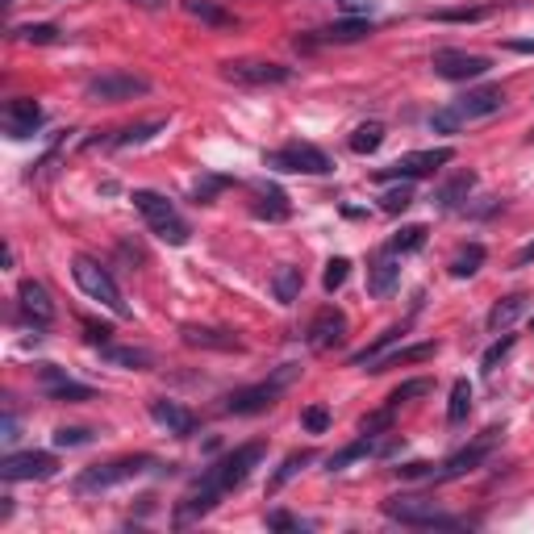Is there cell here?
<instances>
[{
  "instance_id": "10",
  "label": "cell",
  "mask_w": 534,
  "mask_h": 534,
  "mask_svg": "<svg viewBox=\"0 0 534 534\" xmlns=\"http://www.w3.org/2000/svg\"><path fill=\"white\" fill-rule=\"evenodd\" d=\"M455 159V151L451 146H430V151H409V155H400L392 159L389 168H380L376 171V180L380 184H389V180H422V176H435L443 163H451Z\"/></svg>"
},
{
  "instance_id": "19",
  "label": "cell",
  "mask_w": 534,
  "mask_h": 534,
  "mask_svg": "<svg viewBox=\"0 0 534 534\" xmlns=\"http://www.w3.org/2000/svg\"><path fill=\"white\" fill-rule=\"evenodd\" d=\"M17 305H22V314L34 322L38 330H47L55 322V301H50V292L38 284V280H22L17 284Z\"/></svg>"
},
{
  "instance_id": "26",
  "label": "cell",
  "mask_w": 534,
  "mask_h": 534,
  "mask_svg": "<svg viewBox=\"0 0 534 534\" xmlns=\"http://www.w3.org/2000/svg\"><path fill=\"white\" fill-rule=\"evenodd\" d=\"M438 347L435 342H418V347H400V351L392 355H380L376 364H367V372H389V367H400V364H422V359H430Z\"/></svg>"
},
{
  "instance_id": "27",
  "label": "cell",
  "mask_w": 534,
  "mask_h": 534,
  "mask_svg": "<svg viewBox=\"0 0 534 534\" xmlns=\"http://www.w3.org/2000/svg\"><path fill=\"white\" fill-rule=\"evenodd\" d=\"M301 284H305L301 267L284 263V267H276V276H271V297H276L280 305H292L297 297H301Z\"/></svg>"
},
{
  "instance_id": "3",
  "label": "cell",
  "mask_w": 534,
  "mask_h": 534,
  "mask_svg": "<svg viewBox=\"0 0 534 534\" xmlns=\"http://www.w3.org/2000/svg\"><path fill=\"white\" fill-rule=\"evenodd\" d=\"M380 513L400 526H413V530H455V526H468V518H455V513L438 510L435 497H409V493L380 501Z\"/></svg>"
},
{
  "instance_id": "5",
  "label": "cell",
  "mask_w": 534,
  "mask_h": 534,
  "mask_svg": "<svg viewBox=\"0 0 534 534\" xmlns=\"http://www.w3.org/2000/svg\"><path fill=\"white\" fill-rule=\"evenodd\" d=\"M130 201H134V209L142 213V221L151 226L155 238H163L168 246H184V243H188V234H193V230H188V221L176 213V205H171L168 196L151 193V188H138Z\"/></svg>"
},
{
  "instance_id": "49",
  "label": "cell",
  "mask_w": 534,
  "mask_h": 534,
  "mask_svg": "<svg viewBox=\"0 0 534 534\" xmlns=\"http://www.w3.org/2000/svg\"><path fill=\"white\" fill-rule=\"evenodd\" d=\"M0 438H4L9 447L17 443V418H13V409H4V435H0Z\"/></svg>"
},
{
  "instance_id": "9",
  "label": "cell",
  "mask_w": 534,
  "mask_h": 534,
  "mask_svg": "<svg viewBox=\"0 0 534 534\" xmlns=\"http://www.w3.org/2000/svg\"><path fill=\"white\" fill-rule=\"evenodd\" d=\"M146 92H151V80L134 72H100L84 84V100H92V105H122V100L146 97Z\"/></svg>"
},
{
  "instance_id": "41",
  "label": "cell",
  "mask_w": 534,
  "mask_h": 534,
  "mask_svg": "<svg viewBox=\"0 0 534 534\" xmlns=\"http://www.w3.org/2000/svg\"><path fill=\"white\" fill-rule=\"evenodd\" d=\"M50 443L55 447H84V443H92V430H84V426H59L50 435Z\"/></svg>"
},
{
  "instance_id": "20",
  "label": "cell",
  "mask_w": 534,
  "mask_h": 534,
  "mask_svg": "<svg viewBox=\"0 0 534 534\" xmlns=\"http://www.w3.org/2000/svg\"><path fill=\"white\" fill-rule=\"evenodd\" d=\"M146 409H151V418H155V422L163 426L168 435H176V438H193V435H196V418H193L188 409H184L180 400L155 397L151 405H146Z\"/></svg>"
},
{
  "instance_id": "14",
  "label": "cell",
  "mask_w": 534,
  "mask_h": 534,
  "mask_svg": "<svg viewBox=\"0 0 534 534\" xmlns=\"http://www.w3.org/2000/svg\"><path fill=\"white\" fill-rule=\"evenodd\" d=\"M59 472V460L50 451H22V455H4L0 460V476L4 480H50Z\"/></svg>"
},
{
  "instance_id": "11",
  "label": "cell",
  "mask_w": 534,
  "mask_h": 534,
  "mask_svg": "<svg viewBox=\"0 0 534 534\" xmlns=\"http://www.w3.org/2000/svg\"><path fill=\"white\" fill-rule=\"evenodd\" d=\"M497 435L501 430H485V438L480 443H472V447H463V451H455L451 460H443L430 472V485H451V480H463V476H472L480 463L488 460V451H493V443H497Z\"/></svg>"
},
{
  "instance_id": "21",
  "label": "cell",
  "mask_w": 534,
  "mask_h": 534,
  "mask_svg": "<svg viewBox=\"0 0 534 534\" xmlns=\"http://www.w3.org/2000/svg\"><path fill=\"white\" fill-rule=\"evenodd\" d=\"M251 213L263 218V221H289L292 205H289V196H284V188H276V184H259L255 201H251Z\"/></svg>"
},
{
  "instance_id": "38",
  "label": "cell",
  "mask_w": 534,
  "mask_h": 534,
  "mask_svg": "<svg viewBox=\"0 0 534 534\" xmlns=\"http://www.w3.org/2000/svg\"><path fill=\"white\" fill-rule=\"evenodd\" d=\"M13 34L22 38V42H34V47H50V42H59V25H50V22H38V25H17Z\"/></svg>"
},
{
  "instance_id": "36",
  "label": "cell",
  "mask_w": 534,
  "mask_h": 534,
  "mask_svg": "<svg viewBox=\"0 0 534 534\" xmlns=\"http://www.w3.org/2000/svg\"><path fill=\"white\" fill-rule=\"evenodd\" d=\"M184 9L193 13L196 22H205V25H234V17L221 4H213V0H184Z\"/></svg>"
},
{
  "instance_id": "24",
  "label": "cell",
  "mask_w": 534,
  "mask_h": 534,
  "mask_svg": "<svg viewBox=\"0 0 534 534\" xmlns=\"http://www.w3.org/2000/svg\"><path fill=\"white\" fill-rule=\"evenodd\" d=\"M397 280H400V263L392 251H384L376 263L367 267V292H372V297H389V292L397 289Z\"/></svg>"
},
{
  "instance_id": "29",
  "label": "cell",
  "mask_w": 534,
  "mask_h": 534,
  "mask_svg": "<svg viewBox=\"0 0 534 534\" xmlns=\"http://www.w3.org/2000/svg\"><path fill=\"white\" fill-rule=\"evenodd\" d=\"M314 460H317V455H314V451H309V447H305V451H292L289 460H284V463H280V468H276V472H271V480H267V493L276 497L280 488L289 485V480H292V476H297V472H301V468H309V463H314Z\"/></svg>"
},
{
  "instance_id": "31",
  "label": "cell",
  "mask_w": 534,
  "mask_h": 534,
  "mask_svg": "<svg viewBox=\"0 0 534 534\" xmlns=\"http://www.w3.org/2000/svg\"><path fill=\"white\" fill-rule=\"evenodd\" d=\"M400 339H405V326H389L376 342H367L364 351H355V355H351V367H367V364H376L380 355H389V347H392V342H400Z\"/></svg>"
},
{
  "instance_id": "46",
  "label": "cell",
  "mask_w": 534,
  "mask_h": 534,
  "mask_svg": "<svg viewBox=\"0 0 534 534\" xmlns=\"http://www.w3.org/2000/svg\"><path fill=\"white\" fill-rule=\"evenodd\" d=\"M267 530H309V522L292 518L289 510H271V513H267Z\"/></svg>"
},
{
  "instance_id": "23",
  "label": "cell",
  "mask_w": 534,
  "mask_h": 534,
  "mask_svg": "<svg viewBox=\"0 0 534 534\" xmlns=\"http://www.w3.org/2000/svg\"><path fill=\"white\" fill-rule=\"evenodd\" d=\"M472 188H476V171H460V176H451L447 184H438L430 201H435L443 213H455V209H463V201L472 196Z\"/></svg>"
},
{
  "instance_id": "37",
  "label": "cell",
  "mask_w": 534,
  "mask_h": 534,
  "mask_svg": "<svg viewBox=\"0 0 534 534\" xmlns=\"http://www.w3.org/2000/svg\"><path fill=\"white\" fill-rule=\"evenodd\" d=\"M230 184H234L230 176H201V180L193 184V201H196V205H213L218 193H226Z\"/></svg>"
},
{
  "instance_id": "4",
  "label": "cell",
  "mask_w": 534,
  "mask_h": 534,
  "mask_svg": "<svg viewBox=\"0 0 534 534\" xmlns=\"http://www.w3.org/2000/svg\"><path fill=\"white\" fill-rule=\"evenodd\" d=\"M297 376H301V364H280L267 380H259V384H251V389L230 392L221 409L234 413V418H251V413H263V409H271V405H276L280 392L289 389Z\"/></svg>"
},
{
  "instance_id": "42",
  "label": "cell",
  "mask_w": 534,
  "mask_h": 534,
  "mask_svg": "<svg viewBox=\"0 0 534 534\" xmlns=\"http://www.w3.org/2000/svg\"><path fill=\"white\" fill-rule=\"evenodd\" d=\"M347 276H351V259H330L326 263V276H322V284H326V292H339L342 284H347Z\"/></svg>"
},
{
  "instance_id": "35",
  "label": "cell",
  "mask_w": 534,
  "mask_h": 534,
  "mask_svg": "<svg viewBox=\"0 0 534 534\" xmlns=\"http://www.w3.org/2000/svg\"><path fill=\"white\" fill-rule=\"evenodd\" d=\"M426 246V226H400L397 234H392L389 251L392 255H413V251H422Z\"/></svg>"
},
{
  "instance_id": "15",
  "label": "cell",
  "mask_w": 534,
  "mask_h": 534,
  "mask_svg": "<svg viewBox=\"0 0 534 534\" xmlns=\"http://www.w3.org/2000/svg\"><path fill=\"white\" fill-rule=\"evenodd\" d=\"M38 384H42V397H47V400H67V405H80V400L97 397L92 384H80V380H72L63 367H55V364L38 367Z\"/></svg>"
},
{
  "instance_id": "18",
  "label": "cell",
  "mask_w": 534,
  "mask_h": 534,
  "mask_svg": "<svg viewBox=\"0 0 534 534\" xmlns=\"http://www.w3.org/2000/svg\"><path fill=\"white\" fill-rule=\"evenodd\" d=\"M372 34V22L367 17H342V22L326 25V30H317L314 38H297V47H347V42H364Z\"/></svg>"
},
{
  "instance_id": "45",
  "label": "cell",
  "mask_w": 534,
  "mask_h": 534,
  "mask_svg": "<svg viewBox=\"0 0 534 534\" xmlns=\"http://www.w3.org/2000/svg\"><path fill=\"white\" fill-rule=\"evenodd\" d=\"M301 426L309 430V435H322V430L330 426V409L326 405H309V409L301 413Z\"/></svg>"
},
{
  "instance_id": "30",
  "label": "cell",
  "mask_w": 534,
  "mask_h": 534,
  "mask_svg": "<svg viewBox=\"0 0 534 534\" xmlns=\"http://www.w3.org/2000/svg\"><path fill=\"white\" fill-rule=\"evenodd\" d=\"M105 359H109L113 367H130V372L155 367V355L146 351V347H105Z\"/></svg>"
},
{
  "instance_id": "28",
  "label": "cell",
  "mask_w": 534,
  "mask_h": 534,
  "mask_svg": "<svg viewBox=\"0 0 534 534\" xmlns=\"http://www.w3.org/2000/svg\"><path fill=\"white\" fill-rule=\"evenodd\" d=\"M159 130H168V117H151V122L130 125V130H122L117 138H109V146H117V151H130V146L151 142V138H155Z\"/></svg>"
},
{
  "instance_id": "1",
  "label": "cell",
  "mask_w": 534,
  "mask_h": 534,
  "mask_svg": "<svg viewBox=\"0 0 534 534\" xmlns=\"http://www.w3.org/2000/svg\"><path fill=\"white\" fill-rule=\"evenodd\" d=\"M267 447L263 443H243V447H234L226 460H218L213 468H209L201 480H196V488L188 493V497L176 505V518L171 522L176 526H188V522H201L205 513L218 510V501L230 493V488H243L246 476L255 472L259 463H263Z\"/></svg>"
},
{
  "instance_id": "34",
  "label": "cell",
  "mask_w": 534,
  "mask_h": 534,
  "mask_svg": "<svg viewBox=\"0 0 534 534\" xmlns=\"http://www.w3.org/2000/svg\"><path fill=\"white\" fill-rule=\"evenodd\" d=\"M472 413V384L468 380H455L451 384V405H447V422L451 426H463Z\"/></svg>"
},
{
  "instance_id": "6",
  "label": "cell",
  "mask_w": 534,
  "mask_h": 534,
  "mask_svg": "<svg viewBox=\"0 0 534 534\" xmlns=\"http://www.w3.org/2000/svg\"><path fill=\"white\" fill-rule=\"evenodd\" d=\"M155 468L151 455H125V460H113V463H97V468H88V472L75 476V493L88 497V493H105V488H117L125 480H138Z\"/></svg>"
},
{
  "instance_id": "33",
  "label": "cell",
  "mask_w": 534,
  "mask_h": 534,
  "mask_svg": "<svg viewBox=\"0 0 534 534\" xmlns=\"http://www.w3.org/2000/svg\"><path fill=\"white\" fill-rule=\"evenodd\" d=\"M485 259H488V251L480 243H468L460 251V255L451 259V276L455 280H468V276H476V271H480V267H485Z\"/></svg>"
},
{
  "instance_id": "7",
  "label": "cell",
  "mask_w": 534,
  "mask_h": 534,
  "mask_svg": "<svg viewBox=\"0 0 534 534\" xmlns=\"http://www.w3.org/2000/svg\"><path fill=\"white\" fill-rule=\"evenodd\" d=\"M72 276H75V284L84 289V297H92V301H100L109 314H117V317H125L130 314V305L122 301V289H117V280L105 271V267L97 263V259H88V255H75L72 259Z\"/></svg>"
},
{
  "instance_id": "48",
  "label": "cell",
  "mask_w": 534,
  "mask_h": 534,
  "mask_svg": "<svg viewBox=\"0 0 534 534\" xmlns=\"http://www.w3.org/2000/svg\"><path fill=\"white\" fill-rule=\"evenodd\" d=\"M109 326H97V322H84V339L88 342H97V347H109Z\"/></svg>"
},
{
  "instance_id": "25",
  "label": "cell",
  "mask_w": 534,
  "mask_h": 534,
  "mask_svg": "<svg viewBox=\"0 0 534 534\" xmlns=\"http://www.w3.org/2000/svg\"><path fill=\"white\" fill-rule=\"evenodd\" d=\"M522 314H526V297H522V292H510V297H501V301L488 309V330L501 334V330H510Z\"/></svg>"
},
{
  "instance_id": "40",
  "label": "cell",
  "mask_w": 534,
  "mask_h": 534,
  "mask_svg": "<svg viewBox=\"0 0 534 534\" xmlns=\"http://www.w3.org/2000/svg\"><path fill=\"white\" fill-rule=\"evenodd\" d=\"M513 342H518V339H513V334H505V330H501V339L493 342V347H488V351H485V359H480V372H485V376H493V372H497V364H501V359H505V355L513 351Z\"/></svg>"
},
{
  "instance_id": "16",
  "label": "cell",
  "mask_w": 534,
  "mask_h": 534,
  "mask_svg": "<svg viewBox=\"0 0 534 534\" xmlns=\"http://www.w3.org/2000/svg\"><path fill=\"white\" fill-rule=\"evenodd\" d=\"M0 125H4V134H9L13 142H22V138H34L38 125H42V105L30 97H17L4 105V113H0Z\"/></svg>"
},
{
  "instance_id": "51",
  "label": "cell",
  "mask_w": 534,
  "mask_h": 534,
  "mask_svg": "<svg viewBox=\"0 0 534 534\" xmlns=\"http://www.w3.org/2000/svg\"><path fill=\"white\" fill-rule=\"evenodd\" d=\"M530 259H534V243H530V246H522V251H518V259H513V263H518V267H526V263H530Z\"/></svg>"
},
{
  "instance_id": "2",
  "label": "cell",
  "mask_w": 534,
  "mask_h": 534,
  "mask_svg": "<svg viewBox=\"0 0 534 534\" xmlns=\"http://www.w3.org/2000/svg\"><path fill=\"white\" fill-rule=\"evenodd\" d=\"M501 109H505V92H501V88H472L468 97L451 100L447 109L430 113V130H438V134H460L463 125L485 122V117H493V113H501Z\"/></svg>"
},
{
  "instance_id": "22",
  "label": "cell",
  "mask_w": 534,
  "mask_h": 534,
  "mask_svg": "<svg viewBox=\"0 0 534 534\" xmlns=\"http://www.w3.org/2000/svg\"><path fill=\"white\" fill-rule=\"evenodd\" d=\"M184 347H201V351H243V342L230 330H209V326H184Z\"/></svg>"
},
{
  "instance_id": "32",
  "label": "cell",
  "mask_w": 534,
  "mask_h": 534,
  "mask_svg": "<svg viewBox=\"0 0 534 534\" xmlns=\"http://www.w3.org/2000/svg\"><path fill=\"white\" fill-rule=\"evenodd\" d=\"M347 146H351L355 155H376L380 146H384V125H380V122L355 125L351 138H347Z\"/></svg>"
},
{
  "instance_id": "44",
  "label": "cell",
  "mask_w": 534,
  "mask_h": 534,
  "mask_svg": "<svg viewBox=\"0 0 534 534\" xmlns=\"http://www.w3.org/2000/svg\"><path fill=\"white\" fill-rule=\"evenodd\" d=\"M488 13H493V4H480V9H443V13H435V22H480Z\"/></svg>"
},
{
  "instance_id": "17",
  "label": "cell",
  "mask_w": 534,
  "mask_h": 534,
  "mask_svg": "<svg viewBox=\"0 0 534 534\" xmlns=\"http://www.w3.org/2000/svg\"><path fill=\"white\" fill-rule=\"evenodd\" d=\"M347 339V314L342 309H322V314L309 322V330H305V342L314 347V351H334L339 342Z\"/></svg>"
},
{
  "instance_id": "8",
  "label": "cell",
  "mask_w": 534,
  "mask_h": 534,
  "mask_svg": "<svg viewBox=\"0 0 534 534\" xmlns=\"http://www.w3.org/2000/svg\"><path fill=\"white\" fill-rule=\"evenodd\" d=\"M263 168H271V171H297V176H326V171H334V163H330V155L322 151V146H314V142H289V146H280V151H267Z\"/></svg>"
},
{
  "instance_id": "13",
  "label": "cell",
  "mask_w": 534,
  "mask_h": 534,
  "mask_svg": "<svg viewBox=\"0 0 534 534\" xmlns=\"http://www.w3.org/2000/svg\"><path fill=\"white\" fill-rule=\"evenodd\" d=\"M430 67H435V75H443V80L468 84V80H480V75L493 72V59H488V55H468V50H435Z\"/></svg>"
},
{
  "instance_id": "53",
  "label": "cell",
  "mask_w": 534,
  "mask_h": 534,
  "mask_svg": "<svg viewBox=\"0 0 534 534\" xmlns=\"http://www.w3.org/2000/svg\"><path fill=\"white\" fill-rule=\"evenodd\" d=\"M530 330H534V317H530Z\"/></svg>"
},
{
  "instance_id": "43",
  "label": "cell",
  "mask_w": 534,
  "mask_h": 534,
  "mask_svg": "<svg viewBox=\"0 0 534 534\" xmlns=\"http://www.w3.org/2000/svg\"><path fill=\"white\" fill-rule=\"evenodd\" d=\"M435 389L426 376H418V380H405V384H397L392 389V397H389V405H400V400H413V397H426V392Z\"/></svg>"
},
{
  "instance_id": "52",
  "label": "cell",
  "mask_w": 534,
  "mask_h": 534,
  "mask_svg": "<svg viewBox=\"0 0 534 534\" xmlns=\"http://www.w3.org/2000/svg\"><path fill=\"white\" fill-rule=\"evenodd\" d=\"M130 4H138V9H163L168 0H130Z\"/></svg>"
},
{
  "instance_id": "47",
  "label": "cell",
  "mask_w": 534,
  "mask_h": 534,
  "mask_svg": "<svg viewBox=\"0 0 534 534\" xmlns=\"http://www.w3.org/2000/svg\"><path fill=\"white\" fill-rule=\"evenodd\" d=\"M430 472H435V463H400L397 468L400 480H430Z\"/></svg>"
},
{
  "instance_id": "12",
  "label": "cell",
  "mask_w": 534,
  "mask_h": 534,
  "mask_svg": "<svg viewBox=\"0 0 534 534\" xmlns=\"http://www.w3.org/2000/svg\"><path fill=\"white\" fill-rule=\"evenodd\" d=\"M221 75H226L230 84L271 88V84H289L292 67H284V63H263V59H234V63H221Z\"/></svg>"
},
{
  "instance_id": "39",
  "label": "cell",
  "mask_w": 534,
  "mask_h": 534,
  "mask_svg": "<svg viewBox=\"0 0 534 534\" xmlns=\"http://www.w3.org/2000/svg\"><path fill=\"white\" fill-rule=\"evenodd\" d=\"M409 205H413V184L409 180H400L397 188H389V193L380 196V209H384V213H405Z\"/></svg>"
},
{
  "instance_id": "50",
  "label": "cell",
  "mask_w": 534,
  "mask_h": 534,
  "mask_svg": "<svg viewBox=\"0 0 534 534\" xmlns=\"http://www.w3.org/2000/svg\"><path fill=\"white\" fill-rule=\"evenodd\" d=\"M510 50H518V55H534V38H513V42H505Z\"/></svg>"
}]
</instances>
